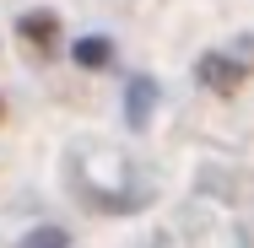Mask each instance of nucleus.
Here are the masks:
<instances>
[{"mask_svg":"<svg viewBox=\"0 0 254 248\" xmlns=\"http://www.w3.org/2000/svg\"><path fill=\"white\" fill-rule=\"evenodd\" d=\"M195 76H200V87L222 92V98H233V92L244 87V65H238L233 54H205L200 65H195Z\"/></svg>","mask_w":254,"mask_h":248,"instance_id":"f257e3e1","label":"nucleus"},{"mask_svg":"<svg viewBox=\"0 0 254 248\" xmlns=\"http://www.w3.org/2000/svg\"><path fill=\"white\" fill-rule=\"evenodd\" d=\"M16 33H22V44H27L33 54L49 59L54 44H60V16H54V11H27V16L16 22Z\"/></svg>","mask_w":254,"mask_h":248,"instance_id":"f03ea898","label":"nucleus"},{"mask_svg":"<svg viewBox=\"0 0 254 248\" xmlns=\"http://www.w3.org/2000/svg\"><path fill=\"white\" fill-rule=\"evenodd\" d=\"M108 59H114V44L108 38H81L76 44V65H87V70H103Z\"/></svg>","mask_w":254,"mask_h":248,"instance_id":"7ed1b4c3","label":"nucleus"},{"mask_svg":"<svg viewBox=\"0 0 254 248\" xmlns=\"http://www.w3.org/2000/svg\"><path fill=\"white\" fill-rule=\"evenodd\" d=\"M16 248H70V238H65L60 227H33V232H27Z\"/></svg>","mask_w":254,"mask_h":248,"instance_id":"20e7f679","label":"nucleus"},{"mask_svg":"<svg viewBox=\"0 0 254 248\" xmlns=\"http://www.w3.org/2000/svg\"><path fill=\"white\" fill-rule=\"evenodd\" d=\"M130 124H146V108H152V98H157V87L152 81H135V87H130Z\"/></svg>","mask_w":254,"mask_h":248,"instance_id":"39448f33","label":"nucleus"},{"mask_svg":"<svg viewBox=\"0 0 254 248\" xmlns=\"http://www.w3.org/2000/svg\"><path fill=\"white\" fill-rule=\"evenodd\" d=\"M0 108H5V102H0Z\"/></svg>","mask_w":254,"mask_h":248,"instance_id":"423d86ee","label":"nucleus"}]
</instances>
